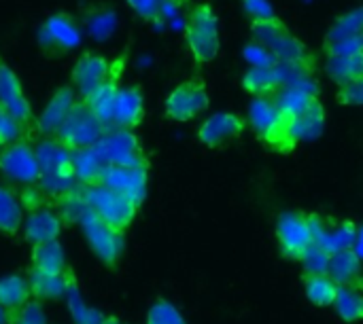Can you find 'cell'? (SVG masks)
<instances>
[{
    "mask_svg": "<svg viewBox=\"0 0 363 324\" xmlns=\"http://www.w3.org/2000/svg\"><path fill=\"white\" fill-rule=\"evenodd\" d=\"M336 102L342 106H363V76L353 83L340 85L336 91Z\"/></svg>",
    "mask_w": 363,
    "mask_h": 324,
    "instance_id": "obj_42",
    "label": "cell"
},
{
    "mask_svg": "<svg viewBox=\"0 0 363 324\" xmlns=\"http://www.w3.org/2000/svg\"><path fill=\"white\" fill-rule=\"evenodd\" d=\"M363 51V34L357 36H332L325 34L323 38V53L325 55H353Z\"/></svg>",
    "mask_w": 363,
    "mask_h": 324,
    "instance_id": "obj_35",
    "label": "cell"
},
{
    "mask_svg": "<svg viewBox=\"0 0 363 324\" xmlns=\"http://www.w3.org/2000/svg\"><path fill=\"white\" fill-rule=\"evenodd\" d=\"M38 38L49 51H72L81 45V28L72 15L55 13L43 21Z\"/></svg>",
    "mask_w": 363,
    "mask_h": 324,
    "instance_id": "obj_16",
    "label": "cell"
},
{
    "mask_svg": "<svg viewBox=\"0 0 363 324\" xmlns=\"http://www.w3.org/2000/svg\"><path fill=\"white\" fill-rule=\"evenodd\" d=\"M277 246L287 261H302L308 248L315 244L308 212L302 210H285L279 214L274 225Z\"/></svg>",
    "mask_w": 363,
    "mask_h": 324,
    "instance_id": "obj_5",
    "label": "cell"
},
{
    "mask_svg": "<svg viewBox=\"0 0 363 324\" xmlns=\"http://www.w3.org/2000/svg\"><path fill=\"white\" fill-rule=\"evenodd\" d=\"M70 76H72V89L83 100L91 91H96L100 85H104L106 81L113 79L111 62L100 53H91V51L83 53V57H79L74 62Z\"/></svg>",
    "mask_w": 363,
    "mask_h": 324,
    "instance_id": "obj_14",
    "label": "cell"
},
{
    "mask_svg": "<svg viewBox=\"0 0 363 324\" xmlns=\"http://www.w3.org/2000/svg\"><path fill=\"white\" fill-rule=\"evenodd\" d=\"M0 174L19 185H36L40 180V166L34 146L23 138L0 146Z\"/></svg>",
    "mask_w": 363,
    "mask_h": 324,
    "instance_id": "obj_11",
    "label": "cell"
},
{
    "mask_svg": "<svg viewBox=\"0 0 363 324\" xmlns=\"http://www.w3.org/2000/svg\"><path fill=\"white\" fill-rule=\"evenodd\" d=\"M115 23H117V19H115V15L111 13V11H100V13H96L91 19H89V32L96 36V38H106L113 30H115Z\"/></svg>",
    "mask_w": 363,
    "mask_h": 324,
    "instance_id": "obj_43",
    "label": "cell"
},
{
    "mask_svg": "<svg viewBox=\"0 0 363 324\" xmlns=\"http://www.w3.org/2000/svg\"><path fill=\"white\" fill-rule=\"evenodd\" d=\"M23 132H26V123L11 117L9 112H4V117L0 121V146H6V144H13V142L21 140Z\"/></svg>",
    "mask_w": 363,
    "mask_h": 324,
    "instance_id": "obj_40",
    "label": "cell"
},
{
    "mask_svg": "<svg viewBox=\"0 0 363 324\" xmlns=\"http://www.w3.org/2000/svg\"><path fill=\"white\" fill-rule=\"evenodd\" d=\"M274 100L279 108L285 112L287 119H294L302 110H306L315 100H319V83L313 79V74H302L281 87L274 93Z\"/></svg>",
    "mask_w": 363,
    "mask_h": 324,
    "instance_id": "obj_17",
    "label": "cell"
},
{
    "mask_svg": "<svg viewBox=\"0 0 363 324\" xmlns=\"http://www.w3.org/2000/svg\"><path fill=\"white\" fill-rule=\"evenodd\" d=\"M66 303H68V310H70V316H72V323L74 324H106L108 320L94 308H89L83 297H81V291H79V282L74 278V272L68 270V289H66V295H64Z\"/></svg>",
    "mask_w": 363,
    "mask_h": 324,
    "instance_id": "obj_30",
    "label": "cell"
},
{
    "mask_svg": "<svg viewBox=\"0 0 363 324\" xmlns=\"http://www.w3.org/2000/svg\"><path fill=\"white\" fill-rule=\"evenodd\" d=\"M104 168H106V163L102 161V157L98 155V151L94 146L79 149L72 153V174L81 187L98 185Z\"/></svg>",
    "mask_w": 363,
    "mask_h": 324,
    "instance_id": "obj_27",
    "label": "cell"
},
{
    "mask_svg": "<svg viewBox=\"0 0 363 324\" xmlns=\"http://www.w3.org/2000/svg\"><path fill=\"white\" fill-rule=\"evenodd\" d=\"M30 299H32V291H30L28 276L9 274V276L0 278V303L6 310H17L19 306H23Z\"/></svg>",
    "mask_w": 363,
    "mask_h": 324,
    "instance_id": "obj_31",
    "label": "cell"
},
{
    "mask_svg": "<svg viewBox=\"0 0 363 324\" xmlns=\"http://www.w3.org/2000/svg\"><path fill=\"white\" fill-rule=\"evenodd\" d=\"M353 250L362 257L363 261V225L357 227V238H355V244H353Z\"/></svg>",
    "mask_w": 363,
    "mask_h": 324,
    "instance_id": "obj_44",
    "label": "cell"
},
{
    "mask_svg": "<svg viewBox=\"0 0 363 324\" xmlns=\"http://www.w3.org/2000/svg\"><path fill=\"white\" fill-rule=\"evenodd\" d=\"M79 227L89 244V248L94 250V255L108 267L117 265V261L123 255V233L113 229L111 225H106L98 214H94L89 208L83 214V219L79 221Z\"/></svg>",
    "mask_w": 363,
    "mask_h": 324,
    "instance_id": "obj_9",
    "label": "cell"
},
{
    "mask_svg": "<svg viewBox=\"0 0 363 324\" xmlns=\"http://www.w3.org/2000/svg\"><path fill=\"white\" fill-rule=\"evenodd\" d=\"M187 49L198 66H206L217 59L221 49L219 19L211 2H198L189 6L185 17Z\"/></svg>",
    "mask_w": 363,
    "mask_h": 324,
    "instance_id": "obj_2",
    "label": "cell"
},
{
    "mask_svg": "<svg viewBox=\"0 0 363 324\" xmlns=\"http://www.w3.org/2000/svg\"><path fill=\"white\" fill-rule=\"evenodd\" d=\"M325 72L340 87L363 76V51L353 55H325Z\"/></svg>",
    "mask_w": 363,
    "mask_h": 324,
    "instance_id": "obj_28",
    "label": "cell"
},
{
    "mask_svg": "<svg viewBox=\"0 0 363 324\" xmlns=\"http://www.w3.org/2000/svg\"><path fill=\"white\" fill-rule=\"evenodd\" d=\"M328 34H332V36H357V34H363V4L342 13L340 17H336Z\"/></svg>",
    "mask_w": 363,
    "mask_h": 324,
    "instance_id": "obj_34",
    "label": "cell"
},
{
    "mask_svg": "<svg viewBox=\"0 0 363 324\" xmlns=\"http://www.w3.org/2000/svg\"><path fill=\"white\" fill-rule=\"evenodd\" d=\"M23 206L17 193L6 187H0V231L2 233H17L23 223Z\"/></svg>",
    "mask_w": 363,
    "mask_h": 324,
    "instance_id": "obj_32",
    "label": "cell"
},
{
    "mask_svg": "<svg viewBox=\"0 0 363 324\" xmlns=\"http://www.w3.org/2000/svg\"><path fill=\"white\" fill-rule=\"evenodd\" d=\"M247 123L257 140L274 153L287 155L296 149L289 136V119L279 108L274 96H255L249 104Z\"/></svg>",
    "mask_w": 363,
    "mask_h": 324,
    "instance_id": "obj_1",
    "label": "cell"
},
{
    "mask_svg": "<svg viewBox=\"0 0 363 324\" xmlns=\"http://www.w3.org/2000/svg\"><path fill=\"white\" fill-rule=\"evenodd\" d=\"M211 106L208 85L202 76H191L179 83L166 98V117L174 123H187L200 117Z\"/></svg>",
    "mask_w": 363,
    "mask_h": 324,
    "instance_id": "obj_6",
    "label": "cell"
},
{
    "mask_svg": "<svg viewBox=\"0 0 363 324\" xmlns=\"http://www.w3.org/2000/svg\"><path fill=\"white\" fill-rule=\"evenodd\" d=\"M81 189H83V197H85L89 210L94 214H98L113 229L125 233V229L136 219L138 204L132 202L130 197H125V195H121V193L100 185V183L98 185H85Z\"/></svg>",
    "mask_w": 363,
    "mask_h": 324,
    "instance_id": "obj_4",
    "label": "cell"
},
{
    "mask_svg": "<svg viewBox=\"0 0 363 324\" xmlns=\"http://www.w3.org/2000/svg\"><path fill=\"white\" fill-rule=\"evenodd\" d=\"M251 34L253 40L264 45L274 55L277 62H289V64H302L315 68L313 51L279 17L266 21H251Z\"/></svg>",
    "mask_w": 363,
    "mask_h": 324,
    "instance_id": "obj_3",
    "label": "cell"
},
{
    "mask_svg": "<svg viewBox=\"0 0 363 324\" xmlns=\"http://www.w3.org/2000/svg\"><path fill=\"white\" fill-rule=\"evenodd\" d=\"M104 132H106V127L96 119V115L89 110V106L83 100H77V104L68 112L66 121L57 129L55 138L60 142H64L68 149L79 151V149L94 146L102 138Z\"/></svg>",
    "mask_w": 363,
    "mask_h": 324,
    "instance_id": "obj_8",
    "label": "cell"
},
{
    "mask_svg": "<svg viewBox=\"0 0 363 324\" xmlns=\"http://www.w3.org/2000/svg\"><path fill=\"white\" fill-rule=\"evenodd\" d=\"M36 159L40 166V180L43 178H74L72 174V149L60 142L55 136H45L34 144ZM77 180V178H74Z\"/></svg>",
    "mask_w": 363,
    "mask_h": 324,
    "instance_id": "obj_15",
    "label": "cell"
},
{
    "mask_svg": "<svg viewBox=\"0 0 363 324\" xmlns=\"http://www.w3.org/2000/svg\"><path fill=\"white\" fill-rule=\"evenodd\" d=\"M9 324H49L45 314V303L38 299H30L17 310H11Z\"/></svg>",
    "mask_w": 363,
    "mask_h": 324,
    "instance_id": "obj_37",
    "label": "cell"
},
{
    "mask_svg": "<svg viewBox=\"0 0 363 324\" xmlns=\"http://www.w3.org/2000/svg\"><path fill=\"white\" fill-rule=\"evenodd\" d=\"M330 259H332V255L325 248H321L319 244H313L300 263L304 267V274H328Z\"/></svg>",
    "mask_w": 363,
    "mask_h": 324,
    "instance_id": "obj_39",
    "label": "cell"
},
{
    "mask_svg": "<svg viewBox=\"0 0 363 324\" xmlns=\"http://www.w3.org/2000/svg\"><path fill=\"white\" fill-rule=\"evenodd\" d=\"M62 227H64V221H62L60 212L51 210L49 206L28 210V214L23 216V223H21L23 238H26V242H30V246L60 240Z\"/></svg>",
    "mask_w": 363,
    "mask_h": 324,
    "instance_id": "obj_18",
    "label": "cell"
},
{
    "mask_svg": "<svg viewBox=\"0 0 363 324\" xmlns=\"http://www.w3.org/2000/svg\"><path fill=\"white\" fill-rule=\"evenodd\" d=\"M98 155L106 166H147V155L140 146L134 129L111 127L102 134V138L94 144Z\"/></svg>",
    "mask_w": 363,
    "mask_h": 324,
    "instance_id": "obj_7",
    "label": "cell"
},
{
    "mask_svg": "<svg viewBox=\"0 0 363 324\" xmlns=\"http://www.w3.org/2000/svg\"><path fill=\"white\" fill-rule=\"evenodd\" d=\"M9 316H11V310H6V308L0 303V324H9Z\"/></svg>",
    "mask_w": 363,
    "mask_h": 324,
    "instance_id": "obj_45",
    "label": "cell"
},
{
    "mask_svg": "<svg viewBox=\"0 0 363 324\" xmlns=\"http://www.w3.org/2000/svg\"><path fill=\"white\" fill-rule=\"evenodd\" d=\"M249 127L247 119L240 112L234 110H221L211 115L208 119H204L198 125V142L206 149H223L228 144H232L234 140H238L245 129Z\"/></svg>",
    "mask_w": 363,
    "mask_h": 324,
    "instance_id": "obj_12",
    "label": "cell"
},
{
    "mask_svg": "<svg viewBox=\"0 0 363 324\" xmlns=\"http://www.w3.org/2000/svg\"><path fill=\"white\" fill-rule=\"evenodd\" d=\"M117 93H119V83L115 81V76L111 81H106L104 85H100L96 91H91L87 98H83V102L89 106V110L96 115V119L111 129L113 121H115V104H117Z\"/></svg>",
    "mask_w": 363,
    "mask_h": 324,
    "instance_id": "obj_25",
    "label": "cell"
},
{
    "mask_svg": "<svg viewBox=\"0 0 363 324\" xmlns=\"http://www.w3.org/2000/svg\"><path fill=\"white\" fill-rule=\"evenodd\" d=\"M0 104L11 117L23 121L26 125L30 123L32 106L23 93L19 76L15 74V70L4 59H0Z\"/></svg>",
    "mask_w": 363,
    "mask_h": 324,
    "instance_id": "obj_19",
    "label": "cell"
},
{
    "mask_svg": "<svg viewBox=\"0 0 363 324\" xmlns=\"http://www.w3.org/2000/svg\"><path fill=\"white\" fill-rule=\"evenodd\" d=\"M332 308L342 323H363V291L353 287H340Z\"/></svg>",
    "mask_w": 363,
    "mask_h": 324,
    "instance_id": "obj_33",
    "label": "cell"
},
{
    "mask_svg": "<svg viewBox=\"0 0 363 324\" xmlns=\"http://www.w3.org/2000/svg\"><path fill=\"white\" fill-rule=\"evenodd\" d=\"M240 4H242V13L251 21H266L279 17L270 0H240Z\"/></svg>",
    "mask_w": 363,
    "mask_h": 324,
    "instance_id": "obj_41",
    "label": "cell"
},
{
    "mask_svg": "<svg viewBox=\"0 0 363 324\" xmlns=\"http://www.w3.org/2000/svg\"><path fill=\"white\" fill-rule=\"evenodd\" d=\"M328 276L338 284V287H353L363 291V261L362 257L353 250H338L330 259Z\"/></svg>",
    "mask_w": 363,
    "mask_h": 324,
    "instance_id": "obj_23",
    "label": "cell"
},
{
    "mask_svg": "<svg viewBox=\"0 0 363 324\" xmlns=\"http://www.w3.org/2000/svg\"><path fill=\"white\" fill-rule=\"evenodd\" d=\"M145 119V96L138 85L119 87L117 104H115V121L113 127L134 129Z\"/></svg>",
    "mask_w": 363,
    "mask_h": 324,
    "instance_id": "obj_21",
    "label": "cell"
},
{
    "mask_svg": "<svg viewBox=\"0 0 363 324\" xmlns=\"http://www.w3.org/2000/svg\"><path fill=\"white\" fill-rule=\"evenodd\" d=\"M302 287L306 299L317 308H332L340 289L328 274H304Z\"/></svg>",
    "mask_w": 363,
    "mask_h": 324,
    "instance_id": "obj_29",
    "label": "cell"
},
{
    "mask_svg": "<svg viewBox=\"0 0 363 324\" xmlns=\"http://www.w3.org/2000/svg\"><path fill=\"white\" fill-rule=\"evenodd\" d=\"M4 112H6V110H4V108H2V104H0V121H2V117H4Z\"/></svg>",
    "mask_w": 363,
    "mask_h": 324,
    "instance_id": "obj_46",
    "label": "cell"
},
{
    "mask_svg": "<svg viewBox=\"0 0 363 324\" xmlns=\"http://www.w3.org/2000/svg\"><path fill=\"white\" fill-rule=\"evenodd\" d=\"M68 270L62 274H49V272H38V270L30 267L28 280H30L32 299H38L43 303L62 299L66 295V289H68Z\"/></svg>",
    "mask_w": 363,
    "mask_h": 324,
    "instance_id": "obj_24",
    "label": "cell"
},
{
    "mask_svg": "<svg viewBox=\"0 0 363 324\" xmlns=\"http://www.w3.org/2000/svg\"><path fill=\"white\" fill-rule=\"evenodd\" d=\"M145 324H187V320L174 303H170L166 299H157L149 308Z\"/></svg>",
    "mask_w": 363,
    "mask_h": 324,
    "instance_id": "obj_36",
    "label": "cell"
},
{
    "mask_svg": "<svg viewBox=\"0 0 363 324\" xmlns=\"http://www.w3.org/2000/svg\"><path fill=\"white\" fill-rule=\"evenodd\" d=\"M100 185L130 197L138 206L147 197V185H149V168L147 166H106Z\"/></svg>",
    "mask_w": 363,
    "mask_h": 324,
    "instance_id": "obj_13",
    "label": "cell"
},
{
    "mask_svg": "<svg viewBox=\"0 0 363 324\" xmlns=\"http://www.w3.org/2000/svg\"><path fill=\"white\" fill-rule=\"evenodd\" d=\"M323 129H325V108L321 100H315L306 110L289 119V136L296 146L300 142H313L321 138Z\"/></svg>",
    "mask_w": 363,
    "mask_h": 324,
    "instance_id": "obj_22",
    "label": "cell"
},
{
    "mask_svg": "<svg viewBox=\"0 0 363 324\" xmlns=\"http://www.w3.org/2000/svg\"><path fill=\"white\" fill-rule=\"evenodd\" d=\"M128 6L145 21H157L166 15L174 0H125Z\"/></svg>",
    "mask_w": 363,
    "mask_h": 324,
    "instance_id": "obj_38",
    "label": "cell"
},
{
    "mask_svg": "<svg viewBox=\"0 0 363 324\" xmlns=\"http://www.w3.org/2000/svg\"><path fill=\"white\" fill-rule=\"evenodd\" d=\"M30 267L38 270V272H49V274L66 272L68 263H66V253H64L60 240L34 244L30 250Z\"/></svg>",
    "mask_w": 363,
    "mask_h": 324,
    "instance_id": "obj_26",
    "label": "cell"
},
{
    "mask_svg": "<svg viewBox=\"0 0 363 324\" xmlns=\"http://www.w3.org/2000/svg\"><path fill=\"white\" fill-rule=\"evenodd\" d=\"M77 91L72 87H60L51 100L47 102V106L43 108V112L36 119V129L43 136H55L57 129L62 127V123L66 121L68 112L72 110V106L77 104Z\"/></svg>",
    "mask_w": 363,
    "mask_h": 324,
    "instance_id": "obj_20",
    "label": "cell"
},
{
    "mask_svg": "<svg viewBox=\"0 0 363 324\" xmlns=\"http://www.w3.org/2000/svg\"><path fill=\"white\" fill-rule=\"evenodd\" d=\"M308 219H311L315 244L325 248L330 255L353 248L359 225H355L349 219H338V216L323 214V212H308Z\"/></svg>",
    "mask_w": 363,
    "mask_h": 324,
    "instance_id": "obj_10",
    "label": "cell"
}]
</instances>
